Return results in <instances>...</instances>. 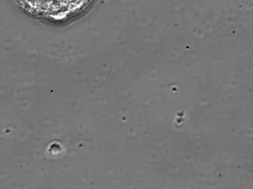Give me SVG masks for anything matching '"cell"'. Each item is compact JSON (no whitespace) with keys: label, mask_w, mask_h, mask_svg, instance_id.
<instances>
[{"label":"cell","mask_w":253,"mask_h":189,"mask_svg":"<svg viewBox=\"0 0 253 189\" xmlns=\"http://www.w3.org/2000/svg\"><path fill=\"white\" fill-rule=\"evenodd\" d=\"M31 14L52 20H62L76 15L92 0H16Z\"/></svg>","instance_id":"6da1fadb"}]
</instances>
